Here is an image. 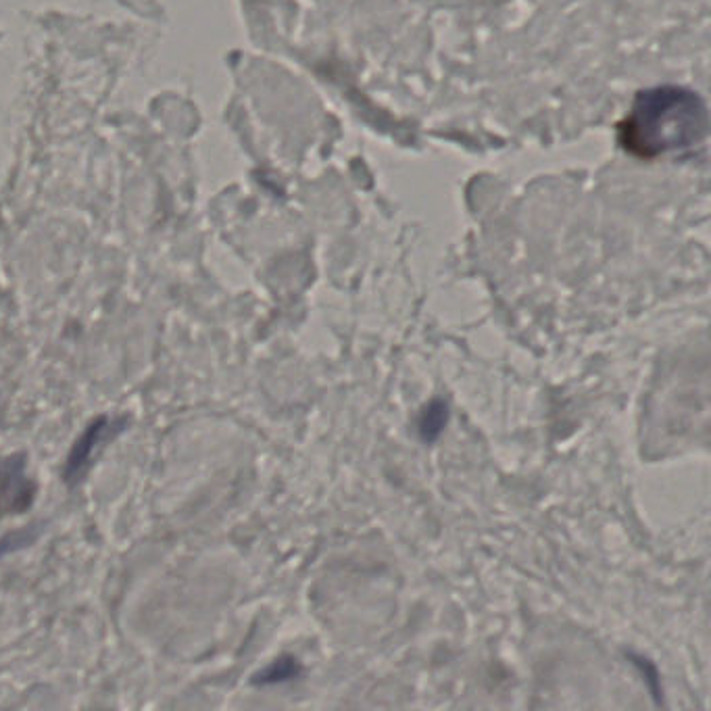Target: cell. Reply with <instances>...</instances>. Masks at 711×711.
Masks as SVG:
<instances>
[{
  "label": "cell",
  "instance_id": "1",
  "mask_svg": "<svg viewBox=\"0 0 711 711\" xmlns=\"http://www.w3.org/2000/svg\"><path fill=\"white\" fill-rule=\"evenodd\" d=\"M707 111L701 98L678 86L643 92L620 126L626 151L651 159L684 151L705 138Z\"/></svg>",
  "mask_w": 711,
  "mask_h": 711
},
{
  "label": "cell",
  "instance_id": "2",
  "mask_svg": "<svg viewBox=\"0 0 711 711\" xmlns=\"http://www.w3.org/2000/svg\"><path fill=\"white\" fill-rule=\"evenodd\" d=\"M36 495V486L26 474V461L15 455L0 461V516L26 511Z\"/></svg>",
  "mask_w": 711,
  "mask_h": 711
},
{
  "label": "cell",
  "instance_id": "3",
  "mask_svg": "<svg viewBox=\"0 0 711 711\" xmlns=\"http://www.w3.org/2000/svg\"><path fill=\"white\" fill-rule=\"evenodd\" d=\"M121 422H111L109 418H98L94 420L86 432L78 438V443L73 445L69 457H67V470H65V480L69 484L78 482L82 478V474L88 470V463L92 461L96 449L105 445L107 440L113 438V434L119 428Z\"/></svg>",
  "mask_w": 711,
  "mask_h": 711
},
{
  "label": "cell",
  "instance_id": "4",
  "mask_svg": "<svg viewBox=\"0 0 711 711\" xmlns=\"http://www.w3.org/2000/svg\"><path fill=\"white\" fill-rule=\"evenodd\" d=\"M449 422V407L445 401H430L418 418V432L424 443H434Z\"/></svg>",
  "mask_w": 711,
  "mask_h": 711
},
{
  "label": "cell",
  "instance_id": "5",
  "mask_svg": "<svg viewBox=\"0 0 711 711\" xmlns=\"http://www.w3.org/2000/svg\"><path fill=\"white\" fill-rule=\"evenodd\" d=\"M301 674V666L299 661L294 657H280L276 659L272 666H267L263 672H259L255 676V684H280V682H288L292 678H297Z\"/></svg>",
  "mask_w": 711,
  "mask_h": 711
}]
</instances>
